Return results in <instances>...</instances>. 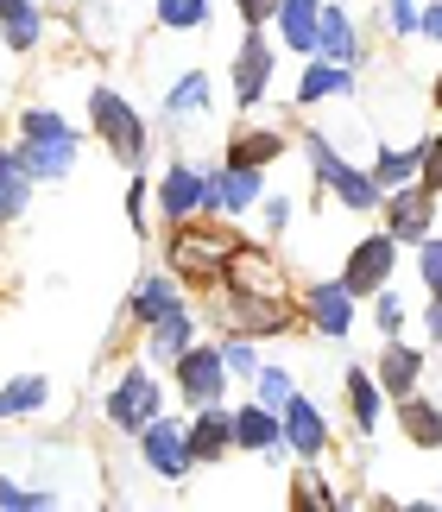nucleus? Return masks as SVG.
Returning <instances> with one entry per match:
<instances>
[{
    "label": "nucleus",
    "mask_w": 442,
    "mask_h": 512,
    "mask_svg": "<svg viewBox=\"0 0 442 512\" xmlns=\"http://www.w3.org/2000/svg\"><path fill=\"white\" fill-rule=\"evenodd\" d=\"M417 32H424L430 45H442V0H436V7H424V19H417Z\"/></svg>",
    "instance_id": "a19ab883"
},
{
    "label": "nucleus",
    "mask_w": 442,
    "mask_h": 512,
    "mask_svg": "<svg viewBox=\"0 0 442 512\" xmlns=\"http://www.w3.org/2000/svg\"><path fill=\"white\" fill-rule=\"evenodd\" d=\"M417 380H424V354L405 348V342H386V354H379V386H386V399L417 392Z\"/></svg>",
    "instance_id": "6ab92c4d"
},
{
    "label": "nucleus",
    "mask_w": 442,
    "mask_h": 512,
    "mask_svg": "<svg viewBox=\"0 0 442 512\" xmlns=\"http://www.w3.org/2000/svg\"><path fill=\"white\" fill-rule=\"evenodd\" d=\"M430 215H436L430 184H398V190H386V228L398 234V241H424V234H430Z\"/></svg>",
    "instance_id": "9b49d317"
},
{
    "label": "nucleus",
    "mask_w": 442,
    "mask_h": 512,
    "mask_svg": "<svg viewBox=\"0 0 442 512\" xmlns=\"http://www.w3.org/2000/svg\"><path fill=\"white\" fill-rule=\"evenodd\" d=\"M297 506H341V500H329V487L316 475H297Z\"/></svg>",
    "instance_id": "e433bc0d"
},
{
    "label": "nucleus",
    "mask_w": 442,
    "mask_h": 512,
    "mask_svg": "<svg viewBox=\"0 0 442 512\" xmlns=\"http://www.w3.org/2000/svg\"><path fill=\"white\" fill-rule=\"evenodd\" d=\"M316 32H323V0H278V38L297 57H316Z\"/></svg>",
    "instance_id": "2eb2a0df"
},
{
    "label": "nucleus",
    "mask_w": 442,
    "mask_h": 512,
    "mask_svg": "<svg viewBox=\"0 0 442 512\" xmlns=\"http://www.w3.org/2000/svg\"><path fill=\"white\" fill-rule=\"evenodd\" d=\"M424 159H430V140H417L411 152H379V159H373V177H379V184H386V190H398V184H411V177L417 171H424Z\"/></svg>",
    "instance_id": "bb28decb"
},
{
    "label": "nucleus",
    "mask_w": 442,
    "mask_h": 512,
    "mask_svg": "<svg viewBox=\"0 0 442 512\" xmlns=\"http://www.w3.org/2000/svg\"><path fill=\"white\" fill-rule=\"evenodd\" d=\"M240 7V19H247V26H266V19H278V0H234Z\"/></svg>",
    "instance_id": "4c0bfd02"
},
{
    "label": "nucleus",
    "mask_w": 442,
    "mask_h": 512,
    "mask_svg": "<svg viewBox=\"0 0 442 512\" xmlns=\"http://www.w3.org/2000/svg\"><path fill=\"white\" fill-rule=\"evenodd\" d=\"M177 304H184V298H177V279H171V272H152V279H139V291H133V317L139 323H158Z\"/></svg>",
    "instance_id": "393cba45"
},
{
    "label": "nucleus",
    "mask_w": 442,
    "mask_h": 512,
    "mask_svg": "<svg viewBox=\"0 0 442 512\" xmlns=\"http://www.w3.org/2000/svg\"><path fill=\"white\" fill-rule=\"evenodd\" d=\"M304 152H310V171L323 177V190H329V196H341L348 209H386V184H379L373 171H360V165L341 159L329 133H310Z\"/></svg>",
    "instance_id": "f257e3e1"
},
{
    "label": "nucleus",
    "mask_w": 442,
    "mask_h": 512,
    "mask_svg": "<svg viewBox=\"0 0 442 512\" xmlns=\"http://www.w3.org/2000/svg\"><path fill=\"white\" fill-rule=\"evenodd\" d=\"M127 222L146 234V184H133V190H127Z\"/></svg>",
    "instance_id": "58836bf2"
},
{
    "label": "nucleus",
    "mask_w": 442,
    "mask_h": 512,
    "mask_svg": "<svg viewBox=\"0 0 442 512\" xmlns=\"http://www.w3.org/2000/svg\"><path fill=\"white\" fill-rule=\"evenodd\" d=\"M203 184H209L203 209H215V215H247L259 196H266V184H259V165H221V171H203Z\"/></svg>",
    "instance_id": "0eeeda50"
},
{
    "label": "nucleus",
    "mask_w": 442,
    "mask_h": 512,
    "mask_svg": "<svg viewBox=\"0 0 442 512\" xmlns=\"http://www.w3.org/2000/svg\"><path fill=\"white\" fill-rule=\"evenodd\" d=\"M285 449H291V456H304V462H316L329 449V424H323V411H316L304 392L285 405Z\"/></svg>",
    "instance_id": "f8f14e48"
},
{
    "label": "nucleus",
    "mask_w": 442,
    "mask_h": 512,
    "mask_svg": "<svg viewBox=\"0 0 442 512\" xmlns=\"http://www.w3.org/2000/svg\"><path fill=\"white\" fill-rule=\"evenodd\" d=\"M285 222H291V196H266V228L278 234Z\"/></svg>",
    "instance_id": "ea45409f"
},
{
    "label": "nucleus",
    "mask_w": 442,
    "mask_h": 512,
    "mask_svg": "<svg viewBox=\"0 0 442 512\" xmlns=\"http://www.w3.org/2000/svg\"><path fill=\"white\" fill-rule=\"evenodd\" d=\"M19 140H76V127L57 108H26L19 114Z\"/></svg>",
    "instance_id": "c756f323"
},
{
    "label": "nucleus",
    "mask_w": 442,
    "mask_h": 512,
    "mask_svg": "<svg viewBox=\"0 0 442 512\" xmlns=\"http://www.w3.org/2000/svg\"><path fill=\"white\" fill-rule=\"evenodd\" d=\"M417 272H424L430 298H442V234H424V241H417Z\"/></svg>",
    "instance_id": "473e14b6"
},
{
    "label": "nucleus",
    "mask_w": 442,
    "mask_h": 512,
    "mask_svg": "<svg viewBox=\"0 0 442 512\" xmlns=\"http://www.w3.org/2000/svg\"><path fill=\"white\" fill-rule=\"evenodd\" d=\"M209 95H215L209 70H190V76H177V83H171L165 114H171V121H196V114H209Z\"/></svg>",
    "instance_id": "5701e85b"
},
{
    "label": "nucleus",
    "mask_w": 442,
    "mask_h": 512,
    "mask_svg": "<svg viewBox=\"0 0 442 512\" xmlns=\"http://www.w3.org/2000/svg\"><path fill=\"white\" fill-rule=\"evenodd\" d=\"M19 159H26V171L38 177V184H51V177H70L76 171V140H26L13 146Z\"/></svg>",
    "instance_id": "aec40b11"
},
{
    "label": "nucleus",
    "mask_w": 442,
    "mask_h": 512,
    "mask_svg": "<svg viewBox=\"0 0 442 512\" xmlns=\"http://www.w3.org/2000/svg\"><path fill=\"white\" fill-rule=\"evenodd\" d=\"M417 19H424V7H417V0H386V26H392L398 38H411Z\"/></svg>",
    "instance_id": "c9c22d12"
},
{
    "label": "nucleus",
    "mask_w": 442,
    "mask_h": 512,
    "mask_svg": "<svg viewBox=\"0 0 442 512\" xmlns=\"http://www.w3.org/2000/svg\"><path fill=\"white\" fill-rule=\"evenodd\" d=\"M304 317H310L316 336H348V323H354V291H348V279L310 285L304 291Z\"/></svg>",
    "instance_id": "9d476101"
},
{
    "label": "nucleus",
    "mask_w": 442,
    "mask_h": 512,
    "mask_svg": "<svg viewBox=\"0 0 442 512\" xmlns=\"http://www.w3.org/2000/svg\"><path fill=\"white\" fill-rule=\"evenodd\" d=\"M278 152H285V140H278L272 127H247V133H234V152H228V165H272Z\"/></svg>",
    "instance_id": "cd10ccee"
},
{
    "label": "nucleus",
    "mask_w": 442,
    "mask_h": 512,
    "mask_svg": "<svg viewBox=\"0 0 442 512\" xmlns=\"http://www.w3.org/2000/svg\"><path fill=\"white\" fill-rule=\"evenodd\" d=\"M266 89H272V45H266V26H247V38L234 51V102L259 108Z\"/></svg>",
    "instance_id": "423d86ee"
},
{
    "label": "nucleus",
    "mask_w": 442,
    "mask_h": 512,
    "mask_svg": "<svg viewBox=\"0 0 442 512\" xmlns=\"http://www.w3.org/2000/svg\"><path fill=\"white\" fill-rule=\"evenodd\" d=\"M436 506H442V500H436Z\"/></svg>",
    "instance_id": "a18cd8bd"
},
{
    "label": "nucleus",
    "mask_w": 442,
    "mask_h": 512,
    "mask_svg": "<svg viewBox=\"0 0 442 512\" xmlns=\"http://www.w3.org/2000/svg\"><path fill=\"white\" fill-rule=\"evenodd\" d=\"M203 196H209V184H203L196 165H171L165 177H158V209H165L171 222H190V215L203 209Z\"/></svg>",
    "instance_id": "4468645a"
},
{
    "label": "nucleus",
    "mask_w": 442,
    "mask_h": 512,
    "mask_svg": "<svg viewBox=\"0 0 442 512\" xmlns=\"http://www.w3.org/2000/svg\"><path fill=\"white\" fill-rule=\"evenodd\" d=\"M221 361H228L234 380H253V373H259V354H253V342H247V336H234L228 348H221Z\"/></svg>",
    "instance_id": "72a5a7b5"
},
{
    "label": "nucleus",
    "mask_w": 442,
    "mask_h": 512,
    "mask_svg": "<svg viewBox=\"0 0 442 512\" xmlns=\"http://www.w3.org/2000/svg\"><path fill=\"white\" fill-rule=\"evenodd\" d=\"M392 266H398V234L386 228V234H367V241H360V247L348 253L341 279H348V291H354V298H373V291L392 279Z\"/></svg>",
    "instance_id": "39448f33"
},
{
    "label": "nucleus",
    "mask_w": 442,
    "mask_h": 512,
    "mask_svg": "<svg viewBox=\"0 0 442 512\" xmlns=\"http://www.w3.org/2000/svg\"><path fill=\"white\" fill-rule=\"evenodd\" d=\"M379 399H386V386H379L373 373H360V367H348V411H354L360 437H373V430H379Z\"/></svg>",
    "instance_id": "b1692460"
},
{
    "label": "nucleus",
    "mask_w": 442,
    "mask_h": 512,
    "mask_svg": "<svg viewBox=\"0 0 442 512\" xmlns=\"http://www.w3.org/2000/svg\"><path fill=\"white\" fill-rule=\"evenodd\" d=\"M146 329H152V336H146V354H152V361H171V367H177V354H184L190 336H196V317L177 304V310H165V317L146 323Z\"/></svg>",
    "instance_id": "a211bd4d"
},
{
    "label": "nucleus",
    "mask_w": 442,
    "mask_h": 512,
    "mask_svg": "<svg viewBox=\"0 0 442 512\" xmlns=\"http://www.w3.org/2000/svg\"><path fill=\"white\" fill-rule=\"evenodd\" d=\"M89 127L108 140V152H114L120 165H139V159H146V121L127 108V95H120V89H95L89 95Z\"/></svg>",
    "instance_id": "f03ea898"
},
{
    "label": "nucleus",
    "mask_w": 442,
    "mask_h": 512,
    "mask_svg": "<svg viewBox=\"0 0 442 512\" xmlns=\"http://www.w3.org/2000/svg\"><path fill=\"white\" fill-rule=\"evenodd\" d=\"M228 380H234V373H228V361H221V348H184V354H177V392H184V405H196V411H203V405H221V399H228Z\"/></svg>",
    "instance_id": "20e7f679"
},
{
    "label": "nucleus",
    "mask_w": 442,
    "mask_h": 512,
    "mask_svg": "<svg viewBox=\"0 0 442 512\" xmlns=\"http://www.w3.org/2000/svg\"><path fill=\"white\" fill-rule=\"evenodd\" d=\"M316 57H329V64H360V38H354V19L348 7H323V32H316Z\"/></svg>",
    "instance_id": "f3484780"
},
{
    "label": "nucleus",
    "mask_w": 442,
    "mask_h": 512,
    "mask_svg": "<svg viewBox=\"0 0 442 512\" xmlns=\"http://www.w3.org/2000/svg\"><path fill=\"white\" fill-rule=\"evenodd\" d=\"M424 184L442 190V140H430V159H424Z\"/></svg>",
    "instance_id": "79ce46f5"
},
{
    "label": "nucleus",
    "mask_w": 442,
    "mask_h": 512,
    "mask_svg": "<svg viewBox=\"0 0 442 512\" xmlns=\"http://www.w3.org/2000/svg\"><path fill=\"white\" fill-rule=\"evenodd\" d=\"M253 399H259V405H272V411H285V405L297 399L291 373H285V367H259V373H253Z\"/></svg>",
    "instance_id": "7c9ffc66"
},
{
    "label": "nucleus",
    "mask_w": 442,
    "mask_h": 512,
    "mask_svg": "<svg viewBox=\"0 0 442 512\" xmlns=\"http://www.w3.org/2000/svg\"><path fill=\"white\" fill-rule=\"evenodd\" d=\"M373 298H379V304H373V323L386 329V336H398V323H405V298H398V291H386V285H379Z\"/></svg>",
    "instance_id": "f704fd0d"
},
{
    "label": "nucleus",
    "mask_w": 442,
    "mask_h": 512,
    "mask_svg": "<svg viewBox=\"0 0 442 512\" xmlns=\"http://www.w3.org/2000/svg\"><path fill=\"white\" fill-rule=\"evenodd\" d=\"M139 456H146V468L152 475H165V481H177L190 468V437L177 430L171 418H152L146 430H139Z\"/></svg>",
    "instance_id": "1a4fd4ad"
},
{
    "label": "nucleus",
    "mask_w": 442,
    "mask_h": 512,
    "mask_svg": "<svg viewBox=\"0 0 442 512\" xmlns=\"http://www.w3.org/2000/svg\"><path fill=\"white\" fill-rule=\"evenodd\" d=\"M424 329H430V342L442 348V298H430V310H424Z\"/></svg>",
    "instance_id": "37998d69"
},
{
    "label": "nucleus",
    "mask_w": 442,
    "mask_h": 512,
    "mask_svg": "<svg viewBox=\"0 0 442 512\" xmlns=\"http://www.w3.org/2000/svg\"><path fill=\"white\" fill-rule=\"evenodd\" d=\"M45 399H51V386L38 380V373H19V380L0 386V424H7V418H32Z\"/></svg>",
    "instance_id": "a878e982"
},
{
    "label": "nucleus",
    "mask_w": 442,
    "mask_h": 512,
    "mask_svg": "<svg viewBox=\"0 0 442 512\" xmlns=\"http://www.w3.org/2000/svg\"><path fill=\"white\" fill-rule=\"evenodd\" d=\"M0 38H7V51H32L38 38H45L38 0H0Z\"/></svg>",
    "instance_id": "412c9836"
},
{
    "label": "nucleus",
    "mask_w": 442,
    "mask_h": 512,
    "mask_svg": "<svg viewBox=\"0 0 442 512\" xmlns=\"http://www.w3.org/2000/svg\"><path fill=\"white\" fill-rule=\"evenodd\" d=\"M209 13H215V0H158V26H171V32L209 26Z\"/></svg>",
    "instance_id": "c85d7f7f"
},
{
    "label": "nucleus",
    "mask_w": 442,
    "mask_h": 512,
    "mask_svg": "<svg viewBox=\"0 0 442 512\" xmlns=\"http://www.w3.org/2000/svg\"><path fill=\"white\" fill-rule=\"evenodd\" d=\"M234 449H247V456H278V449H285V411L247 399L234 411Z\"/></svg>",
    "instance_id": "6e6552de"
},
{
    "label": "nucleus",
    "mask_w": 442,
    "mask_h": 512,
    "mask_svg": "<svg viewBox=\"0 0 442 512\" xmlns=\"http://www.w3.org/2000/svg\"><path fill=\"white\" fill-rule=\"evenodd\" d=\"M45 506H57V494H32V487L0 475V512H45Z\"/></svg>",
    "instance_id": "2f4dec72"
},
{
    "label": "nucleus",
    "mask_w": 442,
    "mask_h": 512,
    "mask_svg": "<svg viewBox=\"0 0 442 512\" xmlns=\"http://www.w3.org/2000/svg\"><path fill=\"white\" fill-rule=\"evenodd\" d=\"M184 437H190V462H221L234 449V411L228 405H203Z\"/></svg>",
    "instance_id": "ddd939ff"
},
{
    "label": "nucleus",
    "mask_w": 442,
    "mask_h": 512,
    "mask_svg": "<svg viewBox=\"0 0 442 512\" xmlns=\"http://www.w3.org/2000/svg\"><path fill=\"white\" fill-rule=\"evenodd\" d=\"M398 424H405V437L417 449L442 443V411H436V399H424V392H405V399H398Z\"/></svg>",
    "instance_id": "4be33fe9"
},
{
    "label": "nucleus",
    "mask_w": 442,
    "mask_h": 512,
    "mask_svg": "<svg viewBox=\"0 0 442 512\" xmlns=\"http://www.w3.org/2000/svg\"><path fill=\"white\" fill-rule=\"evenodd\" d=\"M102 411H108L114 430H133V437H139L152 418H165V386H158L146 367H127V373L114 380V392L102 399Z\"/></svg>",
    "instance_id": "7ed1b4c3"
},
{
    "label": "nucleus",
    "mask_w": 442,
    "mask_h": 512,
    "mask_svg": "<svg viewBox=\"0 0 442 512\" xmlns=\"http://www.w3.org/2000/svg\"><path fill=\"white\" fill-rule=\"evenodd\" d=\"M436 108H442V76H436Z\"/></svg>",
    "instance_id": "c03bdc74"
},
{
    "label": "nucleus",
    "mask_w": 442,
    "mask_h": 512,
    "mask_svg": "<svg viewBox=\"0 0 442 512\" xmlns=\"http://www.w3.org/2000/svg\"><path fill=\"white\" fill-rule=\"evenodd\" d=\"M335 95H354V70L329 64V57H304V76H297V102H335Z\"/></svg>",
    "instance_id": "dca6fc26"
}]
</instances>
